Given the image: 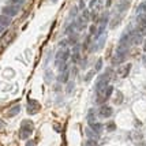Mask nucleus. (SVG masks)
<instances>
[{
  "instance_id": "obj_1",
  "label": "nucleus",
  "mask_w": 146,
  "mask_h": 146,
  "mask_svg": "<svg viewBox=\"0 0 146 146\" xmlns=\"http://www.w3.org/2000/svg\"><path fill=\"white\" fill-rule=\"evenodd\" d=\"M34 131V124L32 120H23L21 123V128H19V138L21 139H27Z\"/></svg>"
},
{
  "instance_id": "obj_2",
  "label": "nucleus",
  "mask_w": 146,
  "mask_h": 146,
  "mask_svg": "<svg viewBox=\"0 0 146 146\" xmlns=\"http://www.w3.org/2000/svg\"><path fill=\"white\" fill-rule=\"evenodd\" d=\"M96 93H97L96 102H97V104H104V102L107 101L108 98H111V97H112V93H113V86L107 85L104 89L98 90V92H96Z\"/></svg>"
},
{
  "instance_id": "obj_3",
  "label": "nucleus",
  "mask_w": 146,
  "mask_h": 146,
  "mask_svg": "<svg viewBox=\"0 0 146 146\" xmlns=\"http://www.w3.org/2000/svg\"><path fill=\"white\" fill-rule=\"evenodd\" d=\"M70 56H71V52L68 48H60L57 51L56 56H55V64H56V67H59L60 64L67 63V60L70 59Z\"/></svg>"
},
{
  "instance_id": "obj_4",
  "label": "nucleus",
  "mask_w": 146,
  "mask_h": 146,
  "mask_svg": "<svg viewBox=\"0 0 146 146\" xmlns=\"http://www.w3.org/2000/svg\"><path fill=\"white\" fill-rule=\"evenodd\" d=\"M109 79H111V71L107 70L104 74H101L100 76H97V82H96V92L104 89L108 85Z\"/></svg>"
},
{
  "instance_id": "obj_5",
  "label": "nucleus",
  "mask_w": 146,
  "mask_h": 146,
  "mask_svg": "<svg viewBox=\"0 0 146 146\" xmlns=\"http://www.w3.org/2000/svg\"><path fill=\"white\" fill-rule=\"evenodd\" d=\"M97 115L102 117V119H109L112 115H113V108L112 107H109V105H105V104H102L101 107L98 108V112Z\"/></svg>"
},
{
  "instance_id": "obj_6",
  "label": "nucleus",
  "mask_w": 146,
  "mask_h": 146,
  "mask_svg": "<svg viewBox=\"0 0 146 146\" xmlns=\"http://www.w3.org/2000/svg\"><path fill=\"white\" fill-rule=\"evenodd\" d=\"M131 68H133L131 63H123V64H120V66H119V68H117V71H116V75H117V78H126V76H128V74H130Z\"/></svg>"
},
{
  "instance_id": "obj_7",
  "label": "nucleus",
  "mask_w": 146,
  "mask_h": 146,
  "mask_svg": "<svg viewBox=\"0 0 146 146\" xmlns=\"http://www.w3.org/2000/svg\"><path fill=\"white\" fill-rule=\"evenodd\" d=\"M38 111H40V104H38V101L29 98V100H27V113L36 115Z\"/></svg>"
},
{
  "instance_id": "obj_8",
  "label": "nucleus",
  "mask_w": 146,
  "mask_h": 146,
  "mask_svg": "<svg viewBox=\"0 0 146 146\" xmlns=\"http://www.w3.org/2000/svg\"><path fill=\"white\" fill-rule=\"evenodd\" d=\"M18 13H19V6H14V4H11V6L3 7V14L7 15V17H10V18L15 17Z\"/></svg>"
},
{
  "instance_id": "obj_9",
  "label": "nucleus",
  "mask_w": 146,
  "mask_h": 146,
  "mask_svg": "<svg viewBox=\"0 0 146 146\" xmlns=\"http://www.w3.org/2000/svg\"><path fill=\"white\" fill-rule=\"evenodd\" d=\"M131 42L134 45H141L143 42V37H142V34L138 32H133L131 33Z\"/></svg>"
},
{
  "instance_id": "obj_10",
  "label": "nucleus",
  "mask_w": 146,
  "mask_h": 146,
  "mask_svg": "<svg viewBox=\"0 0 146 146\" xmlns=\"http://www.w3.org/2000/svg\"><path fill=\"white\" fill-rule=\"evenodd\" d=\"M130 7V1L128 0H120L119 1V6H117V10L121 15H124V13L127 11V8Z\"/></svg>"
},
{
  "instance_id": "obj_11",
  "label": "nucleus",
  "mask_w": 146,
  "mask_h": 146,
  "mask_svg": "<svg viewBox=\"0 0 146 146\" xmlns=\"http://www.w3.org/2000/svg\"><path fill=\"white\" fill-rule=\"evenodd\" d=\"M89 128H92L94 133L100 134L102 131V124L98 121H92V123H89Z\"/></svg>"
},
{
  "instance_id": "obj_12",
  "label": "nucleus",
  "mask_w": 146,
  "mask_h": 146,
  "mask_svg": "<svg viewBox=\"0 0 146 146\" xmlns=\"http://www.w3.org/2000/svg\"><path fill=\"white\" fill-rule=\"evenodd\" d=\"M68 78H70V72H68V70H64L60 72V75L57 76V79H59V82L62 83H66L68 82Z\"/></svg>"
},
{
  "instance_id": "obj_13",
  "label": "nucleus",
  "mask_w": 146,
  "mask_h": 146,
  "mask_svg": "<svg viewBox=\"0 0 146 146\" xmlns=\"http://www.w3.org/2000/svg\"><path fill=\"white\" fill-rule=\"evenodd\" d=\"M10 23H11V18L4 15V14H1V15H0V26L7 27V26H10Z\"/></svg>"
},
{
  "instance_id": "obj_14",
  "label": "nucleus",
  "mask_w": 146,
  "mask_h": 146,
  "mask_svg": "<svg viewBox=\"0 0 146 146\" xmlns=\"http://www.w3.org/2000/svg\"><path fill=\"white\" fill-rule=\"evenodd\" d=\"M19 112H21V105H19V104H17V105H14V107H11V108H10V111H8V113H7V115H8L10 117H13V116H17Z\"/></svg>"
},
{
  "instance_id": "obj_15",
  "label": "nucleus",
  "mask_w": 146,
  "mask_h": 146,
  "mask_svg": "<svg viewBox=\"0 0 146 146\" xmlns=\"http://www.w3.org/2000/svg\"><path fill=\"white\" fill-rule=\"evenodd\" d=\"M121 18H123V15H121V14H116V15H115V18L112 19V22H111V25H109V26H111L112 29H113V27H116V26L120 23Z\"/></svg>"
},
{
  "instance_id": "obj_16",
  "label": "nucleus",
  "mask_w": 146,
  "mask_h": 146,
  "mask_svg": "<svg viewBox=\"0 0 146 146\" xmlns=\"http://www.w3.org/2000/svg\"><path fill=\"white\" fill-rule=\"evenodd\" d=\"M86 135L89 137L90 139H98V137H100V134L94 133L92 128H86Z\"/></svg>"
},
{
  "instance_id": "obj_17",
  "label": "nucleus",
  "mask_w": 146,
  "mask_h": 146,
  "mask_svg": "<svg viewBox=\"0 0 146 146\" xmlns=\"http://www.w3.org/2000/svg\"><path fill=\"white\" fill-rule=\"evenodd\" d=\"M123 100H124V98H123V93L117 90V92H116V94H115V98H113L115 104H121V102H123Z\"/></svg>"
},
{
  "instance_id": "obj_18",
  "label": "nucleus",
  "mask_w": 146,
  "mask_h": 146,
  "mask_svg": "<svg viewBox=\"0 0 146 146\" xmlns=\"http://www.w3.org/2000/svg\"><path fill=\"white\" fill-rule=\"evenodd\" d=\"M137 13L138 14H142V15H146V1H142L138 8H137Z\"/></svg>"
},
{
  "instance_id": "obj_19",
  "label": "nucleus",
  "mask_w": 146,
  "mask_h": 146,
  "mask_svg": "<svg viewBox=\"0 0 146 146\" xmlns=\"http://www.w3.org/2000/svg\"><path fill=\"white\" fill-rule=\"evenodd\" d=\"M101 68H102V59H98L97 63H96V66H94V71L97 72V71H100Z\"/></svg>"
},
{
  "instance_id": "obj_20",
  "label": "nucleus",
  "mask_w": 146,
  "mask_h": 146,
  "mask_svg": "<svg viewBox=\"0 0 146 146\" xmlns=\"http://www.w3.org/2000/svg\"><path fill=\"white\" fill-rule=\"evenodd\" d=\"M107 130H108V131H115V130H116V124H115L113 121L107 123Z\"/></svg>"
},
{
  "instance_id": "obj_21",
  "label": "nucleus",
  "mask_w": 146,
  "mask_h": 146,
  "mask_svg": "<svg viewBox=\"0 0 146 146\" xmlns=\"http://www.w3.org/2000/svg\"><path fill=\"white\" fill-rule=\"evenodd\" d=\"M82 19L85 21V22H88V21L90 19V15H89V11H88V10H85V11H83V14H82Z\"/></svg>"
},
{
  "instance_id": "obj_22",
  "label": "nucleus",
  "mask_w": 146,
  "mask_h": 146,
  "mask_svg": "<svg viewBox=\"0 0 146 146\" xmlns=\"http://www.w3.org/2000/svg\"><path fill=\"white\" fill-rule=\"evenodd\" d=\"M94 72H96L94 70H93V71H90V72H88V76H85V81H86V82H89L90 79L93 78V75H94Z\"/></svg>"
},
{
  "instance_id": "obj_23",
  "label": "nucleus",
  "mask_w": 146,
  "mask_h": 146,
  "mask_svg": "<svg viewBox=\"0 0 146 146\" xmlns=\"http://www.w3.org/2000/svg\"><path fill=\"white\" fill-rule=\"evenodd\" d=\"M10 1H11V4H14V6H21V4L25 3V0H10Z\"/></svg>"
},
{
  "instance_id": "obj_24",
  "label": "nucleus",
  "mask_w": 146,
  "mask_h": 146,
  "mask_svg": "<svg viewBox=\"0 0 146 146\" xmlns=\"http://www.w3.org/2000/svg\"><path fill=\"white\" fill-rule=\"evenodd\" d=\"M85 146H98V143L94 139H89V141H86V145Z\"/></svg>"
},
{
  "instance_id": "obj_25",
  "label": "nucleus",
  "mask_w": 146,
  "mask_h": 146,
  "mask_svg": "<svg viewBox=\"0 0 146 146\" xmlns=\"http://www.w3.org/2000/svg\"><path fill=\"white\" fill-rule=\"evenodd\" d=\"M76 14H78V8H76V7H72V8H71V13H70V17L72 18V17H75Z\"/></svg>"
},
{
  "instance_id": "obj_26",
  "label": "nucleus",
  "mask_w": 146,
  "mask_h": 146,
  "mask_svg": "<svg viewBox=\"0 0 146 146\" xmlns=\"http://www.w3.org/2000/svg\"><path fill=\"white\" fill-rule=\"evenodd\" d=\"M72 86H74V83H72V82H68V85H67V93H70L71 90H72Z\"/></svg>"
},
{
  "instance_id": "obj_27",
  "label": "nucleus",
  "mask_w": 146,
  "mask_h": 146,
  "mask_svg": "<svg viewBox=\"0 0 146 146\" xmlns=\"http://www.w3.org/2000/svg\"><path fill=\"white\" fill-rule=\"evenodd\" d=\"M26 146H36V142H34V141H27V142H26Z\"/></svg>"
},
{
  "instance_id": "obj_28",
  "label": "nucleus",
  "mask_w": 146,
  "mask_h": 146,
  "mask_svg": "<svg viewBox=\"0 0 146 146\" xmlns=\"http://www.w3.org/2000/svg\"><path fill=\"white\" fill-rule=\"evenodd\" d=\"M90 33H92V34H96V26H92V27H90Z\"/></svg>"
},
{
  "instance_id": "obj_29",
  "label": "nucleus",
  "mask_w": 146,
  "mask_h": 146,
  "mask_svg": "<svg viewBox=\"0 0 146 146\" xmlns=\"http://www.w3.org/2000/svg\"><path fill=\"white\" fill-rule=\"evenodd\" d=\"M4 126H6V123H4V121H3L1 119H0V128H3Z\"/></svg>"
},
{
  "instance_id": "obj_30",
  "label": "nucleus",
  "mask_w": 146,
  "mask_h": 146,
  "mask_svg": "<svg viewBox=\"0 0 146 146\" xmlns=\"http://www.w3.org/2000/svg\"><path fill=\"white\" fill-rule=\"evenodd\" d=\"M96 1H97V0H92V1H90V7H93L96 4Z\"/></svg>"
},
{
  "instance_id": "obj_31",
  "label": "nucleus",
  "mask_w": 146,
  "mask_h": 146,
  "mask_svg": "<svg viewBox=\"0 0 146 146\" xmlns=\"http://www.w3.org/2000/svg\"><path fill=\"white\" fill-rule=\"evenodd\" d=\"M142 44H143V51L146 52V40H143V42H142Z\"/></svg>"
},
{
  "instance_id": "obj_32",
  "label": "nucleus",
  "mask_w": 146,
  "mask_h": 146,
  "mask_svg": "<svg viewBox=\"0 0 146 146\" xmlns=\"http://www.w3.org/2000/svg\"><path fill=\"white\" fill-rule=\"evenodd\" d=\"M4 29H6V27H3V26H0V33L3 32V30H4Z\"/></svg>"
},
{
  "instance_id": "obj_33",
  "label": "nucleus",
  "mask_w": 146,
  "mask_h": 146,
  "mask_svg": "<svg viewBox=\"0 0 146 146\" xmlns=\"http://www.w3.org/2000/svg\"><path fill=\"white\" fill-rule=\"evenodd\" d=\"M51 1H53V3H56V1H57V0H51Z\"/></svg>"
}]
</instances>
